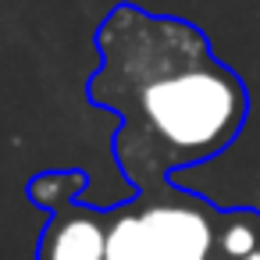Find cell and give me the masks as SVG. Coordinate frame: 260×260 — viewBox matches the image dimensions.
<instances>
[{
  "label": "cell",
  "instance_id": "1",
  "mask_svg": "<svg viewBox=\"0 0 260 260\" xmlns=\"http://www.w3.org/2000/svg\"><path fill=\"white\" fill-rule=\"evenodd\" d=\"M96 47L89 100L121 114L114 150L136 185L217 160L246 128L249 93L196 25L118 4Z\"/></svg>",
  "mask_w": 260,
  "mask_h": 260
},
{
  "label": "cell",
  "instance_id": "2",
  "mask_svg": "<svg viewBox=\"0 0 260 260\" xmlns=\"http://www.w3.org/2000/svg\"><path fill=\"white\" fill-rule=\"evenodd\" d=\"M185 200H164L139 210L153 260H207L210 256L214 224L196 203H185Z\"/></svg>",
  "mask_w": 260,
  "mask_h": 260
},
{
  "label": "cell",
  "instance_id": "3",
  "mask_svg": "<svg viewBox=\"0 0 260 260\" xmlns=\"http://www.w3.org/2000/svg\"><path fill=\"white\" fill-rule=\"evenodd\" d=\"M107 232L111 224L86 207L54 210L36 260H107Z\"/></svg>",
  "mask_w": 260,
  "mask_h": 260
},
{
  "label": "cell",
  "instance_id": "4",
  "mask_svg": "<svg viewBox=\"0 0 260 260\" xmlns=\"http://www.w3.org/2000/svg\"><path fill=\"white\" fill-rule=\"evenodd\" d=\"M86 192V171H40L29 182V200L47 210H61L79 203Z\"/></svg>",
  "mask_w": 260,
  "mask_h": 260
},
{
  "label": "cell",
  "instance_id": "5",
  "mask_svg": "<svg viewBox=\"0 0 260 260\" xmlns=\"http://www.w3.org/2000/svg\"><path fill=\"white\" fill-rule=\"evenodd\" d=\"M107 260H153L139 214H121L107 232Z\"/></svg>",
  "mask_w": 260,
  "mask_h": 260
},
{
  "label": "cell",
  "instance_id": "6",
  "mask_svg": "<svg viewBox=\"0 0 260 260\" xmlns=\"http://www.w3.org/2000/svg\"><path fill=\"white\" fill-rule=\"evenodd\" d=\"M256 242H260V228H256V221L249 214H235L217 235L221 253L232 256V260H246L249 253H256Z\"/></svg>",
  "mask_w": 260,
  "mask_h": 260
},
{
  "label": "cell",
  "instance_id": "7",
  "mask_svg": "<svg viewBox=\"0 0 260 260\" xmlns=\"http://www.w3.org/2000/svg\"><path fill=\"white\" fill-rule=\"evenodd\" d=\"M246 260H260V249H256V253H249V256H246Z\"/></svg>",
  "mask_w": 260,
  "mask_h": 260
}]
</instances>
